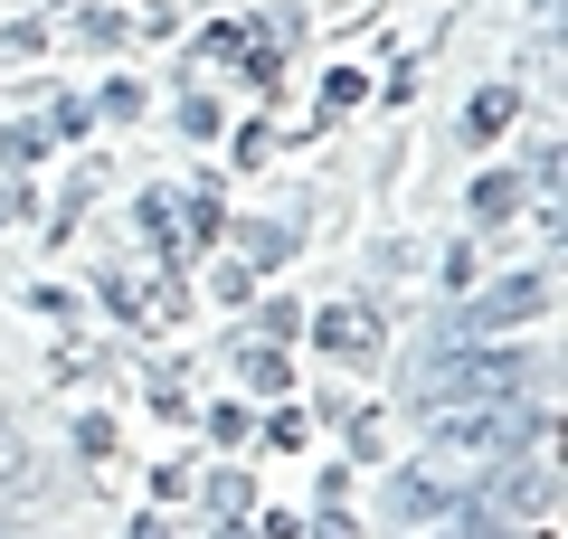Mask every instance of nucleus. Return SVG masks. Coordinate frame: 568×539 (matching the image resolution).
I'll list each match as a JSON object with an SVG mask.
<instances>
[{
    "mask_svg": "<svg viewBox=\"0 0 568 539\" xmlns=\"http://www.w3.org/2000/svg\"><path fill=\"white\" fill-rule=\"evenodd\" d=\"M133 227H142V246H152L162 265H181V227H171V190H142V200H133Z\"/></svg>",
    "mask_w": 568,
    "mask_h": 539,
    "instance_id": "obj_11",
    "label": "nucleus"
},
{
    "mask_svg": "<svg viewBox=\"0 0 568 539\" xmlns=\"http://www.w3.org/2000/svg\"><path fill=\"white\" fill-rule=\"evenodd\" d=\"M39 152H48V123H10V133H0V161H10V171H29Z\"/></svg>",
    "mask_w": 568,
    "mask_h": 539,
    "instance_id": "obj_19",
    "label": "nucleus"
},
{
    "mask_svg": "<svg viewBox=\"0 0 568 539\" xmlns=\"http://www.w3.org/2000/svg\"><path fill=\"white\" fill-rule=\"evenodd\" d=\"M77 48H123V10H77Z\"/></svg>",
    "mask_w": 568,
    "mask_h": 539,
    "instance_id": "obj_20",
    "label": "nucleus"
},
{
    "mask_svg": "<svg viewBox=\"0 0 568 539\" xmlns=\"http://www.w3.org/2000/svg\"><path fill=\"white\" fill-rule=\"evenodd\" d=\"M39 455H29V436H20V417H10V407H0V492H10V501H29V492H39Z\"/></svg>",
    "mask_w": 568,
    "mask_h": 539,
    "instance_id": "obj_10",
    "label": "nucleus"
},
{
    "mask_svg": "<svg viewBox=\"0 0 568 539\" xmlns=\"http://www.w3.org/2000/svg\"><path fill=\"white\" fill-rule=\"evenodd\" d=\"M426 539H465V520H446V530H426Z\"/></svg>",
    "mask_w": 568,
    "mask_h": 539,
    "instance_id": "obj_35",
    "label": "nucleus"
},
{
    "mask_svg": "<svg viewBox=\"0 0 568 539\" xmlns=\"http://www.w3.org/2000/svg\"><path fill=\"white\" fill-rule=\"evenodd\" d=\"M200 492H209V511H219V520H246V501H256V492H246V474H209Z\"/></svg>",
    "mask_w": 568,
    "mask_h": 539,
    "instance_id": "obj_17",
    "label": "nucleus"
},
{
    "mask_svg": "<svg viewBox=\"0 0 568 539\" xmlns=\"http://www.w3.org/2000/svg\"><path fill=\"white\" fill-rule=\"evenodd\" d=\"M171 209H181V256H190V246H227V209L219 200H171Z\"/></svg>",
    "mask_w": 568,
    "mask_h": 539,
    "instance_id": "obj_13",
    "label": "nucleus"
},
{
    "mask_svg": "<svg viewBox=\"0 0 568 539\" xmlns=\"http://www.w3.org/2000/svg\"><path fill=\"white\" fill-rule=\"evenodd\" d=\"M77 455L85 464H114V417H104V407H85V417H77Z\"/></svg>",
    "mask_w": 568,
    "mask_h": 539,
    "instance_id": "obj_15",
    "label": "nucleus"
},
{
    "mask_svg": "<svg viewBox=\"0 0 568 539\" xmlns=\"http://www.w3.org/2000/svg\"><path fill=\"white\" fill-rule=\"evenodd\" d=\"M95 114H114V123H133V114H142V85H133V77H114V85H104V95H95Z\"/></svg>",
    "mask_w": 568,
    "mask_h": 539,
    "instance_id": "obj_26",
    "label": "nucleus"
},
{
    "mask_svg": "<svg viewBox=\"0 0 568 539\" xmlns=\"http://www.w3.org/2000/svg\"><path fill=\"white\" fill-rule=\"evenodd\" d=\"M474 492H455V482L436 474H388V520H455Z\"/></svg>",
    "mask_w": 568,
    "mask_h": 539,
    "instance_id": "obj_7",
    "label": "nucleus"
},
{
    "mask_svg": "<svg viewBox=\"0 0 568 539\" xmlns=\"http://www.w3.org/2000/svg\"><path fill=\"white\" fill-rule=\"evenodd\" d=\"M256 322H265V340H294V332H304V303H265Z\"/></svg>",
    "mask_w": 568,
    "mask_h": 539,
    "instance_id": "obj_29",
    "label": "nucleus"
},
{
    "mask_svg": "<svg viewBox=\"0 0 568 539\" xmlns=\"http://www.w3.org/2000/svg\"><path fill=\"white\" fill-rule=\"evenodd\" d=\"M265 445H275V455H294V445H304V417H294V407H275V417H265Z\"/></svg>",
    "mask_w": 568,
    "mask_h": 539,
    "instance_id": "obj_30",
    "label": "nucleus"
},
{
    "mask_svg": "<svg viewBox=\"0 0 568 539\" xmlns=\"http://www.w3.org/2000/svg\"><path fill=\"white\" fill-rule=\"evenodd\" d=\"M190 58H200V67H219V58H246V20H209Z\"/></svg>",
    "mask_w": 568,
    "mask_h": 539,
    "instance_id": "obj_14",
    "label": "nucleus"
},
{
    "mask_svg": "<svg viewBox=\"0 0 568 539\" xmlns=\"http://www.w3.org/2000/svg\"><path fill=\"white\" fill-rule=\"evenodd\" d=\"M511 123H521V85L503 77V85H484V95L465 104V123H455V142H465V152H493V142H503Z\"/></svg>",
    "mask_w": 568,
    "mask_h": 539,
    "instance_id": "obj_6",
    "label": "nucleus"
},
{
    "mask_svg": "<svg viewBox=\"0 0 568 539\" xmlns=\"http://www.w3.org/2000/svg\"><path fill=\"white\" fill-rule=\"evenodd\" d=\"M48 133L85 142V133H95V104H85V95H58V114H48Z\"/></svg>",
    "mask_w": 568,
    "mask_h": 539,
    "instance_id": "obj_22",
    "label": "nucleus"
},
{
    "mask_svg": "<svg viewBox=\"0 0 568 539\" xmlns=\"http://www.w3.org/2000/svg\"><path fill=\"white\" fill-rule=\"evenodd\" d=\"M521 209H530V180H521V171H484V180L465 190V218H474V227H503V218H521Z\"/></svg>",
    "mask_w": 568,
    "mask_h": 539,
    "instance_id": "obj_8",
    "label": "nucleus"
},
{
    "mask_svg": "<svg viewBox=\"0 0 568 539\" xmlns=\"http://www.w3.org/2000/svg\"><path fill=\"white\" fill-rule=\"evenodd\" d=\"M133 539H171V530H162V520H152V511H142V520H133Z\"/></svg>",
    "mask_w": 568,
    "mask_h": 539,
    "instance_id": "obj_33",
    "label": "nucleus"
},
{
    "mask_svg": "<svg viewBox=\"0 0 568 539\" xmlns=\"http://www.w3.org/2000/svg\"><path fill=\"white\" fill-rule=\"evenodd\" d=\"M39 48H48V20H10L0 29V58H39Z\"/></svg>",
    "mask_w": 568,
    "mask_h": 539,
    "instance_id": "obj_24",
    "label": "nucleus"
},
{
    "mask_svg": "<svg viewBox=\"0 0 568 539\" xmlns=\"http://www.w3.org/2000/svg\"><path fill=\"white\" fill-rule=\"evenodd\" d=\"M256 530H265V539H304V520H294V511H265Z\"/></svg>",
    "mask_w": 568,
    "mask_h": 539,
    "instance_id": "obj_32",
    "label": "nucleus"
},
{
    "mask_svg": "<svg viewBox=\"0 0 568 539\" xmlns=\"http://www.w3.org/2000/svg\"><path fill=\"white\" fill-rule=\"evenodd\" d=\"M237 369H246V388H256V398H284V388H294V359H284L275 340H256V350H246Z\"/></svg>",
    "mask_w": 568,
    "mask_h": 539,
    "instance_id": "obj_12",
    "label": "nucleus"
},
{
    "mask_svg": "<svg viewBox=\"0 0 568 539\" xmlns=\"http://www.w3.org/2000/svg\"><path fill=\"white\" fill-rule=\"evenodd\" d=\"M0 227H10V200H0Z\"/></svg>",
    "mask_w": 568,
    "mask_h": 539,
    "instance_id": "obj_36",
    "label": "nucleus"
},
{
    "mask_svg": "<svg viewBox=\"0 0 568 539\" xmlns=\"http://www.w3.org/2000/svg\"><path fill=\"white\" fill-rule=\"evenodd\" d=\"M313 539H361V520H351L342 501H323V520H313Z\"/></svg>",
    "mask_w": 568,
    "mask_h": 539,
    "instance_id": "obj_31",
    "label": "nucleus"
},
{
    "mask_svg": "<svg viewBox=\"0 0 568 539\" xmlns=\"http://www.w3.org/2000/svg\"><path fill=\"white\" fill-rule=\"evenodd\" d=\"M351 455L379 464V407H351Z\"/></svg>",
    "mask_w": 568,
    "mask_h": 539,
    "instance_id": "obj_27",
    "label": "nucleus"
},
{
    "mask_svg": "<svg viewBox=\"0 0 568 539\" xmlns=\"http://www.w3.org/2000/svg\"><path fill=\"white\" fill-rule=\"evenodd\" d=\"M246 284H256V275H246V265H237V256H219V265H209V294H219V303H227V313H237V303H246Z\"/></svg>",
    "mask_w": 568,
    "mask_h": 539,
    "instance_id": "obj_23",
    "label": "nucleus"
},
{
    "mask_svg": "<svg viewBox=\"0 0 568 539\" xmlns=\"http://www.w3.org/2000/svg\"><path fill=\"white\" fill-rule=\"evenodd\" d=\"M313 340H323L332 359H369L379 350V303H323V313H313Z\"/></svg>",
    "mask_w": 568,
    "mask_h": 539,
    "instance_id": "obj_5",
    "label": "nucleus"
},
{
    "mask_svg": "<svg viewBox=\"0 0 568 539\" xmlns=\"http://www.w3.org/2000/svg\"><path fill=\"white\" fill-rule=\"evenodd\" d=\"M484 511L521 520V530H540L549 511H559V464H549V445H521V455H503V474H493V492H474Z\"/></svg>",
    "mask_w": 568,
    "mask_h": 539,
    "instance_id": "obj_4",
    "label": "nucleus"
},
{
    "mask_svg": "<svg viewBox=\"0 0 568 539\" xmlns=\"http://www.w3.org/2000/svg\"><path fill=\"white\" fill-rule=\"evenodd\" d=\"M246 85H256V95H275V85H284V58H275V48H246Z\"/></svg>",
    "mask_w": 568,
    "mask_h": 539,
    "instance_id": "obj_28",
    "label": "nucleus"
},
{
    "mask_svg": "<svg viewBox=\"0 0 568 539\" xmlns=\"http://www.w3.org/2000/svg\"><path fill=\"white\" fill-rule=\"evenodd\" d=\"M227 227H237V265L246 275H275V265L294 256V227L284 218H227Z\"/></svg>",
    "mask_w": 568,
    "mask_h": 539,
    "instance_id": "obj_9",
    "label": "nucleus"
},
{
    "mask_svg": "<svg viewBox=\"0 0 568 539\" xmlns=\"http://www.w3.org/2000/svg\"><path fill=\"white\" fill-rule=\"evenodd\" d=\"M549 398H530V388H511V398H474V407H446V417H426V445H436V464H503L521 455V445H549Z\"/></svg>",
    "mask_w": 568,
    "mask_h": 539,
    "instance_id": "obj_2",
    "label": "nucleus"
},
{
    "mask_svg": "<svg viewBox=\"0 0 568 539\" xmlns=\"http://www.w3.org/2000/svg\"><path fill=\"white\" fill-rule=\"evenodd\" d=\"M209 436H219V445H246V436H256V417H246V407H209Z\"/></svg>",
    "mask_w": 568,
    "mask_h": 539,
    "instance_id": "obj_25",
    "label": "nucleus"
},
{
    "mask_svg": "<svg viewBox=\"0 0 568 539\" xmlns=\"http://www.w3.org/2000/svg\"><path fill=\"white\" fill-rule=\"evenodd\" d=\"M540 369H530L521 350H503V340H426L417 379H407V407L417 417H446V407H474V398H511V388H530Z\"/></svg>",
    "mask_w": 568,
    "mask_h": 539,
    "instance_id": "obj_1",
    "label": "nucleus"
},
{
    "mask_svg": "<svg viewBox=\"0 0 568 539\" xmlns=\"http://www.w3.org/2000/svg\"><path fill=\"white\" fill-rule=\"evenodd\" d=\"M361 95H369V77H361V67H332V77H323V123H332V114H351Z\"/></svg>",
    "mask_w": 568,
    "mask_h": 539,
    "instance_id": "obj_16",
    "label": "nucleus"
},
{
    "mask_svg": "<svg viewBox=\"0 0 568 539\" xmlns=\"http://www.w3.org/2000/svg\"><path fill=\"white\" fill-rule=\"evenodd\" d=\"M0 539H29V530H20V520H10V511H0Z\"/></svg>",
    "mask_w": 568,
    "mask_h": 539,
    "instance_id": "obj_34",
    "label": "nucleus"
},
{
    "mask_svg": "<svg viewBox=\"0 0 568 539\" xmlns=\"http://www.w3.org/2000/svg\"><path fill=\"white\" fill-rule=\"evenodd\" d=\"M521 180L540 190V200H559V142H530V152H521Z\"/></svg>",
    "mask_w": 568,
    "mask_h": 539,
    "instance_id": "obj_18",
    "label": "nucleus"
},
{
    "mask_svg": "<svg viewBox=\"0 0 568 539\" xmlns=\"http://www.w3.org/2000/svg\"><path fill=\"white\" fill-rule=\"evenodd\" d=\"M549 294H559V284H549V265H540V275H503V284H484L474 303L455 294L436 332H446V340H503V332H530V322L549 313Z\"/></svg>",
    "mask_w": 568,
    "mask_h": 539,
    "instance_id": "obj_3",
    "label": "nucleus"
},
{
    "mask_svg": "<svg viewBox=\"0 0 568 539\" xmlns=\"http://www.w3.org/2000/svg\"><path fill=\"white\" fill-rule=\"evenodd\" d=\"M219 123H227L219 95H181V133H190V142H219Z\"/></svg>",
    "mask_w": 568,
    "mask_h": 539,
    "instance_id": "obj_21",
    "label": "nucleus"
}]
</instances>
